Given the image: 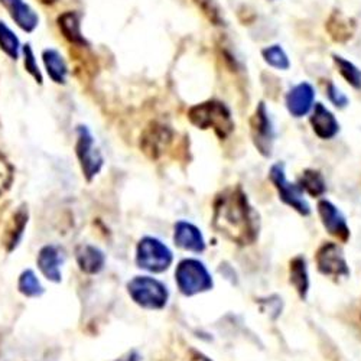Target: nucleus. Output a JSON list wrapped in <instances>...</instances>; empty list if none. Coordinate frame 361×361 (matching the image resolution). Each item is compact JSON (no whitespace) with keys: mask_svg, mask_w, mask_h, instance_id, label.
Wrapping results in <instances>:
<instances>
[{"mask_svg":"<svg viewBox=\"0 0 361 361\" xmlns=\"http://www.w3.org/2000/svg\"><path fill=\"white\" fill-rule=\"evenodd\" d=\"M213 227L242 246L252 245L257 238V219L242 190L230 188L219 194L214 201Z\"/></svg>","mask_w":361,"mask_h":361,"instance_id":"obj_1","label":"nucleus"},{"mask_svg":"<svg viewBox=\"0 0 361 361\" xmlns=\"http://www.w3.org/2000/svg\"><path fill=\"white\" fill-rule=\"evenodd\" d=\"M190 122L198 129H213L220 139H226L234 130L230 109L219 100H208L188 110Z\"/></svg>","mask_w":361,"mask_h":361,"instance_id":"obj_2","label":"nucleus"},{"mask_svg":"<svg viewBox=\"0 0 361 361\" xmlns=\"http://www.w3.org/2000/svg\"><path fill=\"white\" fill-rule=\"evenodd\" d=\"M176 283L179 290L187 296L197 295L213 288L212 275L208 274L207 267L195 259H185L176 267Z\"/></svg>","mask_w":361,"mask_h":361,"instance_id":"obj_3","label":"nucleus"},{"mask_svg":"<svg viewBox=\"0 0 361 361\" xmlns=\"http://www.w3.org/2000/svg\"><path fill=\"white\" fill-rule=\"evenodd\" d=\"M128 288L132 299L143 308L161 310L166 305V286L154 278L137 276L129 282Z\"/></svg>","mask_w":361,"mask_h":361,"instance_id":"obj_4","label":"nucleus"},{"mask_svg":"<svg viewBox=\"0 0 361 361\" xmlns=\"http://www.w3.org/2000/svg\"><path fill=\"white\" fill-rule=\"evenodd\" d=\"M136 262L139 267L159 274L172 263V253L158 238L145 237L137 245Z\"/></svg>","mask_w":361,"mask_h":361,"instance_id":"obj_5","label":"nucleus"},{"mask_svg":"<svg viewBox=\"0 0 361 361\" xmlns=\"http://www.w3.org/2000/svg\"><path fill=\"white\" fill-rule=\"evenodd\" d=\"M269 175H270V180H272L275 188L278 190V192L281 195V200L285 204H288L289 207L296 209L299 214H302V216L311 214V207L307 202V200L304 198V191L300 190L299 185L290 184L286 179L285 164H282V162L275 164L272 168H270Z\"/></svg>","mask_w":361,"mask_h":361,"instance_id":"obj_6","label":"nucleus"},{"mask_svg":"<svg viewBox=\"0 0 361 361\" xmlns=\"http://www.w3.org/2000/svg\"><path fill=\"white\" fill-rule=\"evenodd\" d=\"M75 152L80 161L81 169L87 180H92L103 166V157L94 145V137L90 133L87 126L77 128V143Z\"/></svg>","mask_w":361,"mask_h":361,"instance_id":"obj_7","label":"nucleus"},{"mask_svg":"<svg viewBox=\"0 0 361 361\" xmlns=\"http://www.w3.org/2000/svg\"><path fill=\"white\" fill-rule=\"evenodd\" d=\"M250 126H252V139L259 152L266 158L272 157L276 133H275L272 118H270V113L263 102L257 104L255 114L252 117Z\"/></svg>","mask_w":361,"mask_h":361,"instance_id":"obj_8","label":"nucleus"},{"mask_svg":"<svg viewBox=\"0 0 361 361\" xmlns=\"http://www.w3.org/2000/svg\"><path fill=\"white\" fill-rule=\"evenodd\" d=\"M318 270L325 276H350V269L341 247L336 243H325L317 252Z\"/></svg>","mask_w":361,"mask_h":361,"instance_id":"obj_9","label":"nucleus"},{"mask_svg":"<svg viewBox=\"0 0 361 361\" xmlns=\"http://www.w3.org/2000/svg\"><path fill=\"white\" fill-rule=\"evenodd\" d=\"M315 88L311 82L302 81L293 85L285 97V106L290 116L300 118L310 114L315 106Z\"/></svg>","mask_w":361,"mask_h":361,"instance_id":"obj_10","label":"nucleus"},{"mask_svg":"<svg viewBox=\"0 0 361 361\" xmlns=\"http://www.w3.org/2000/svg\"><path fill=\"white\" fill-rule=\"evenodd\" d=\"M172 130L161 123H152L140 137V147L150 159L161 158L172 143Z\"/></svg>","mask_w":361,"mask_h":361,"instance_id":"obj_11","label":"nucleus"},{"mask_svg":"<svg viewBox=\"0 0 361 361\" xmlns=\"http://www.w3.org/2000/svg\"><path fill=\"white\" fill-rule=\"evenodd\" d=\"M318 213L326 231L341 240V242H347L350 237V228L340 209L333 202L322 200L318 202Z\"/></svg>","mask_w":361,"mask_h":361,"instance_id":"obj_12","label":"nucleus"},{"mask_svg":"<svg viewBox=\"0 0 361 361\" xmlns=\"http://www.w3.org/2000/svg\"><path fill=\"white\" fill-rule=\"evenodd\" d=\"M310 122L314 133L322 140L334 139L340 132V123L337 117L322 103H315L311 111Z\"/></svg>","mask_w":361,"mask_h":361,"instance_id":"obj_13","label":"nucleus"},{"mask_svg":"<svg viewBox=\"0 0 361 361\" xmlns=\"http://www.w3.org/2000/svg\"><path fill=\"white\" fill-rule=\"evenodd\" d=\"M0 5H2L12 20L22 29L23 32H34L38 23H39V16L38 13L25 4L23 0H0Z\"/></svg>","mask_w":361,"mask_h":361,"instance_id":"obj_14","label":"nucleus"},{"mask_svg":"<svg viewBox=\"0 0 361 361\" xmlns=\"http://www.w3.org/2000/svg\"><path fill=\"white\" fill-rule=\"evenodd\" d=\"M175 243L180 247V249H185L190 252H204L205 249V243H204V238L202 234L200 233V230L185 221H179L175 226Z\"/></svg>","mask_w":361,"mask_h":361,"instance_id":"obj_15","label":"nucleus"},{"mask_svg":"<svg viewBox=\"0 0 361 361\" xmlns=\"http://www.w3.org/2000/svg\"><path fill=\"white\" fill-rule=\"evenodd\" d=\"M58 27L61 31L63 37L73 45H78V47H85L88 45L87 39L84 38L82 32H81V15L74 12V11H68L64 12L63 15L58 16Z\"/></svg>","mask_w":361,"mask_h":361,"instance_id":"obj_16","label":"nucleus"},{"mask_svg":"<svg viewBox=\"0 0 361 361\" xmlns=\"http://www.w3.org/2000/svg\"><path fill=\"white\" fill-rule=\"evenodd\" d=\"M42 61L47 74L55 84H66L68 75V66L61 52L54 48H48L42 52Z\"/></svg>","mask_w":361,"mask_h":361,"instance_id":"obj_17","label":"nucleus"},{"mask_svg":"<svg viewBox=\"0 0 361 361\" xmlns=\"http://www.w3.org/2000/svg\"><path fill=\"white\" fill-rule=\"evenodd\" d=\"M64 257L59 253V250L54 246H45L38 256V266L41 272L45 275L47 279L52 282L61 281V272H59V266H61Z\"/></svg>","mask_w":361,"mask_h":361,"instance_id":"obj_18","label":"nucleus"},{"mask_svg":"<svg viewBox=\"0 0 361 361\" xmlns=\"http://www.w3.org/2000/svg\"><path fill=\"white\" fill-rule=\"evenodd\" d=\"M289 276H290V283L296 289L298 295L302 299H305L310 290V276H308L307 262L302 256H296L295 259L290 260Z\"/></svg>","mask_w":361,"mask_h":361,"instance_id":"obj_19","label":"nucleus"},{"mask_svg":"<svg viewBox=\"0 0 361 361\" xmlns=\"http://www.w3.org/2000/svg\"><path fill=\"white\" fill-rule=\"evenodd\" d=\"M77 262L85 274H99L104 266V255L93 246H80L77 249Z\"/></svg>","mask_w":361,"mask_h":361,"instance_id":"obj_20","label":"nucleus"},{"mask_svg":"<svg viewBox=\"0 0 361 361\" xmlns=\"http://www.w3.org/2000/svg\"><path fill=\"white\" fill-rule=\"evenodd\" d=\"M26 223H27V212L25 209V207H22V208L18 209L15 216L12 217V221L8 226L6 234H5V238H4L5 246L9 252L13 250L18 246L19 240L23 234V228H25Z\"/></svg>","mask_w":361,"mask_h":361,"instance_id":"obj_21","label":"nucleus"},{"mask_svg":"<svg viewBox=\"0 0 361 361\" xmlns=\"http://www.w3.org/2000/svg\"><path fill=\"white\" fill-rule=\"evenodd\" d=\"M300 190L307 191L311 197L318 198L326 192V184L321 172L315 169H307L299 178Z\"/></svg>","mask_w":361,"mask_h":361,"instance_id":"obj_22","label":"nucleus"},{"mask_svg":"<svg viewBox=\"0 0 361 361\" xmlns=\"http://www.w3.org/2000/svg\"><path fill=\"white\" fill-rule=\"evenodd\" d=\"M262 58L263 61L275 70L279 71H288L290 68V59L286 51L283 49L282 45L275 44V45H269L262 49Z\"/></svg>","mask_w":361,"mask_h":361,"instance_id":"obj_23","label":"nucleus"},{"mask_svg":"<svg viewBox=\"0 0 361 361\" xmlns=\"http://www.w3.org/2000/svg\"><path fill=\"white\" fill-rule=\"evenodd\" d=\"M333 61L345 82L354 90H361V70L354 63H351L350 59L337 54H333Z\"/></svg>","mask_w":361,"mask_h":361,"instance_id":"obj_24","label":"nucleus"},{"mask_svg":"<svg viewBox=\"0 0 361 361\" xmlns=\"http://www.w3.org/2000/svg\"><path fill=\"white\" fill-rule=\"evenodd\" d=\"M0 49H2L11 59H13V61L19 59V55L22 52L19 38L4 20H0Z\"/></svg>","mask_w":361,"mask_h":361,"instance_id":"obj_25","label":"nucleus"},{"mask_svg":"<svg viewBox=\"0 0 361 361\" xmlns=\"http://www.w3.org/2000/svg\"><path fill=\"white\" fill-rule=\"evenodd\" d=\"M19 290L26 296H39L44 289L32 270H26L19 278Z\"/></svg>","mask_w":361,"mask_h":361,"instance_id":"obj_26","label":"nucleus"},{"mask_svg":"<svg viewBox=\"0 0 361 361\" xmlns=\"http://www.w3.org/2000/svg\"><path fill=\"white\" fill-rule=\"evenodd\" d=\"M22 55H23V66H25L26 73L31 75L38 84H42L44 78H42L41 70L38 67L35 54H34V51L31 48V44H26V45L22 47Z\"/></svg>","mask_w":361,"mask_h":361,"instance_id":"obj_27","label":"nucleus"},{"mask_svg":"<svg viewBox=\"0 0 361 361\" xmlns=\"http://www.w3.org/2000/svg\"><path fill=\"white\" fill-rule=\"evenodd\" d=\"M325 92H326L328 100L334 104V107L343 110V109H345L350 104V99L347 97V94L343 92V90L338 85H336L333 81H329L326 84Z\"/></svg>","mask_w":361,"mask_h":361,"instance_id":"obj_28","label":"nucleus"},{"mask_svg":"<svg viewBox=\"0 0 361 361\" xmlns=\"http://www.w3.org/2000/svg\"><path fill=\"white\" fill-rule=\"evenodd\" d=\"M13 178V169L8 159L0 154V195H2L11 185Z\"/></svg>","mask_w":361,"mask_h":361,"instance_id":"obj_29","label":"nucleus"},{"mask_svg":"<svg viewBox=\"0 0 361 361\" xmlns=\"http://www.w3.org/2000/svg\"><path fill=\"white\" fill-rule=\"evenodd\" d=\"M137 360H139V355H136L135 353L129 354L128 357H123V358H120V361H137Z\"/></svg>","mask_w":361,"mask_h":361,"instance_id":"obj_30","label":"nucleus"},{"mask_svg":"<svg viewBox=\"0 0 361 361\" xmlns=\"http://www.w3.org/2000/svg\"><path fill=\"white\" fill-rule=\"evenodd\" d=\"M39 2L42 4V5H47V6H51V5H54V4H56L58 0H39Z\"/></svg>","mask_w":361,"mask_h":361,"instance_id":"obj_31","label":"nucleus"}]
</instances>
